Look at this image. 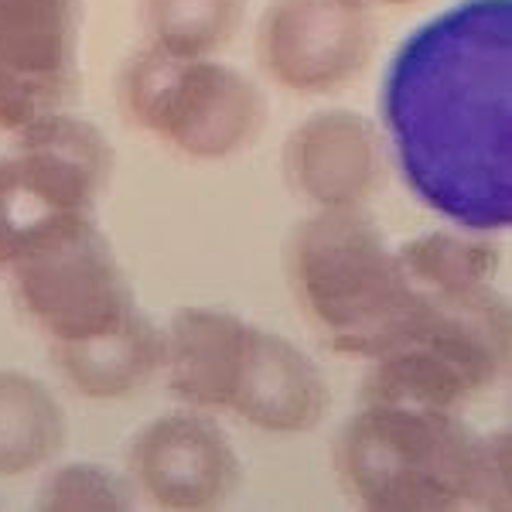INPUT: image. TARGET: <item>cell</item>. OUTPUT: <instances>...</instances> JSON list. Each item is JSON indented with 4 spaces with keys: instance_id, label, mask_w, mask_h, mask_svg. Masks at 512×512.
Returning a JSON list of instances; mask_svg holds the SVG:
<instances>
[{
    "instance_id": "17",
    "label": "cell",
    "mask_w": 512,
    "mask_h": 512,
    "mask_svg": "<svg viewBox=\"0 0 512 512\" xmlns=\"http://www.w3.org/2000/svg\"><path fill=\"white\" fill-rule=\"evenodd\" d=\"M246 7L250 0H137L144 48L175 59L216 55L239 35Z\"/></svg>"
},
{
    "instance_id": "14",
    "label": "cell",
    "mask_w": 512,
    "mask_h": 512,
    "mask_svg": "<svg viewBox=\"0 0 512 512\" xmlns=\"http://www.w3.org/2000/svg\"><path fill=\"white\" fill-rule=\"evenodd\" d=\"M65 383L89 400H120L151 383L164 359V328L144 311L86 342L52 349Z\"/></svg>"
},
{
    "instance_id": "20",
    "label": "cell",
    "mask_w": 512,
    "mask_h": 512,
    "mask_svg": "<svg viewBox=\"0 0 512 512\" xmlns=\"http://www.w3.org/2000/svg\"><path fill=\"white\" fill-rule=\"evenodd\" d=\"M21 233H24V216L18 202V185H14L11 161L0 154V267H7Z\"/></svg>"
},
{
    "instance_id": "13",
    "label": "cell",
    "mask_w": 512,
    "mask_h": 512,
    "mask_svg": "<svg viewBox=\"0 0 512 512\" xmlns=\"http://www.w3.org/2000/svg\"><path fill=\"white\" fill-rule=\"evenodd\" d=\"M256 321L222 308H181L164 328V383L185 407L226 410L243 373Z\"/></svg>"
},
{
    "instance_id": "10",
    "label": "cell",
    "mask_w": 512,
    "mask_h": 512,
    "mask_svg": "<svg viewBox=\"0 0 512 512\" xmlns=\"http://www.w3.org/2000/svg\"><path fill=\"white\" fill-rule=\"evenodd\" d=\"M7 161L28 229L45 216H96L117 154L93 120L62 110L18 130Z\"/></svg>"
},
{
    "instance_id": "6",
    "label": "cell",
    "mask_w": 512,
    "mask_h": 512,
    "mask_svg": "<svg viewBox=\"0 0 512 512\" xmlns=\"http://www.w3.org/2000/svg\"><path fill=\"white\" fill-rule=\"evenodd\" d=\"M14 297L52 349L86 342L137 315L140 304L96 216H45L7 260Z\"/></svg>"
},
{
    "instance_id": "2",
    "label": "cell",
    "mask_w": 512,
    "mask_h": 512,
    "mask_svg": "<svg viewBox=\"0 0 512 512\" xmlns=\"http://www.w3.org/2000/svg\"><path fill=\"white\" fill-rule=\"evenodd\" d=\"M284 274L297 311L349 359L383 352L414 304L396 246L366 209H315L297 222L284 243Z\"/></svg>"
},
{
    "instance_id": "8",
    "label": "cell",
    "mask_w": 512,
    "mask_h": 512,
    "mask_svg": "<svg viewBox=\"0 0 512 512\" xmlns=\"http://www.w3.org/2000/svg\"><path fill=\"white\" fill-rule=\"evenodd\" d=\"M82 0H0V130L69 110L79 89Z\"/></svg>"
},
{
    "instance_id": "5",
    "label": "cell",
    "mask_w": 512,
    "mask_h": 512,
    "mask_svg": "<svg viewBox=\"0 0 512 512\" xmlns=\"http://www.w3.org/2000/svg\"><path fill=\"white\" fill-rule=\"evenodd\" d=\"M120 103L134 127L192 161H229L250 151L270 117L267 93L236 65L205 55L140 48L120 76Z\"/></svg>"
},
{
    "instance_id": "12",
    "label": "cell",
    "mask_w": 512,
    "mask_h": 512,
    "mask_svg": "<svg viewBox=\"0 0 512 512\" xmlns=\"http://www.w3.org/2000/svg\"><path fill=\"white\" fill-rule=\"evenodd\" d=\"M332 410V386L301 345L253 325L229 414L267 434H308Z\"/></svg>"
},
{
    "instance_id": "21",
    "label": "cell",
    "mask_w": 512,
    "mask_h": 512,
    "mask_svg": "<svg viewBox=\"0 0 512 512\" xmlns=\"http://www.w3.org/2000/svg\"><path fill=\"white\" fill-rule=\"evenodd\" d=\"M369 7L379 4V7H407V4H417V0H366Z\"/></svg>"
},
{
    "instance_id": "1",
    "label": "cell",
    "mask_w": 512,
    "mask_h": 512,
    "mask_svg": "<svg viewBox=\"0 0 512 512\" xmlns=\"http://www.w3.org/2000/svg\"><path fill=\"white\" fill-rule=\"evenodd\" d=\"M403 185L472 233L512 222V0H458L396 45L379 86Z\"/></svg>"
},
{
    "instance_id": "7",
    "label": "cell",
    "mask_w": 512,
    "mask_h": 512,
    "mask_svg": "<svg viewBox=\"0 0 512 512\" xmlns=\"http://www.w3.org/2000/svg\"><path fill=\"white\" fill-rule=\"evenodd\" d=\"M376 52V24L366 0H270L256 24L263 76L301 96L345 89Z\"/></svg>"
},
{
    "instance_id": "9",
    "label": "cell",
    "mask_w": 512,
    "mask_h": 512,
    "mask_svg": "<svg viewBox=\"0 0 512 512\" xmlns=\"http://www.w3.org/2000/svg\"><path fill=\"white\" fill-rule=\"evenodd\" d=\"M134 489L171 512L219 509L243 489V458L205 410L185 407L154 417L127 451Z\"/></svg>"
},
{
    "instance_id": "11",
    "label": "cell",
    "mask_w": 512,
    "mask_h": 512,
    "mask_svg": "<svg viewBox=\"0 0 512 512\" xmlns=\"http://www.w3.org/2000/svg\"><path fill=\"white\" fill-rule=\"evenodd\" d=\"M390 175V147L376 120L328 106L294 123L284 140V178L315 209H366Z\"/></svg>"
},
{
    "instance_id": "19",
    "label": "cell",
    "mask_w": 512,
    "mask_h": 512,
    "mask_svg": "<svg viewBox=\"0 0 512 512\" xmlns=\"http://www.w3.org/2000/svg\"><path fill=\"white\" fill-rule=\"evenodd\" d=\"M475 506L509 509V431H489L478 444V492Z\"/></svg>"
},
{
    "instance_id": "15",
    "label": "cell",
    "mask_w": 512,
    "mask_h": 512,
    "mask_svg": "<svg viewBox=\"0 0 512 512\" xmlns=\"http://www.w3.org/2000/svg\"><path fill=\"white\" fill-rule=\"evenodd\" d=\"M69 420L59 396L38 376L0 369V478L52 465L65 448Z\"/></svg>"
},
{
    "instance_id": "16",
    "label": "cell",
    "mask_w": 512,
    "mask_h": 512,
    "mask_svg": "<svg viewBox=\"0 0 512 512\" xmlns=\"http://www.w3.org/2000/svg\"><path fill=\"white\" fill-rule=\"evenodd\" d=\"M403 280L414 294H451L495 284L502 253L485 233L472 229H431L396 246Z\"/></svg>"
},
{
    "instance_id": "4",
    "label": "cell",
    "mask_w": 512,
    "mask_h": 512,
    "mask_svg": "<svg viewBox=\"0 0 512 512\" xmlns=\"http://www.w3.org/2000/svg\"><path fill=\"white\" fill-rule=\"evenodd\" d=\"M512 318L495 284L414 294L400 335L369 359L362 400L461 410L509 373Z\"/></svg>"
},
{
    "instance_id": "18",
    "label": "cell",
    "mask_w": 512,
    "mask_h": 512,
    "mask_svg": "<svg viewBox=\"0 0 512 512\" xmlns=\"http://www.w3.org/2000/svg\"><path fill=\"white\" fill-rule=\"evenodd\" d=\"M35 509L45 512H127L134 509V485L99 461H65L41 478Z\"/></svg>"
},
{
    "instance_id": "3",
    "label": "cell",
    "mask_w": 512,
    "mask_h": 512,
    "mask_svg": "<svg viewBox=\"0 0 512 512\" xmlns=\"http://www.w3.org/2000/svg\"><path fill=\"white\" fill-rule=\"evenodd\" d=\"M482 434L461 410L362 400L335 434L342 489L373 512H454L475 506Z\"/></svg>"
}]
</instances>
